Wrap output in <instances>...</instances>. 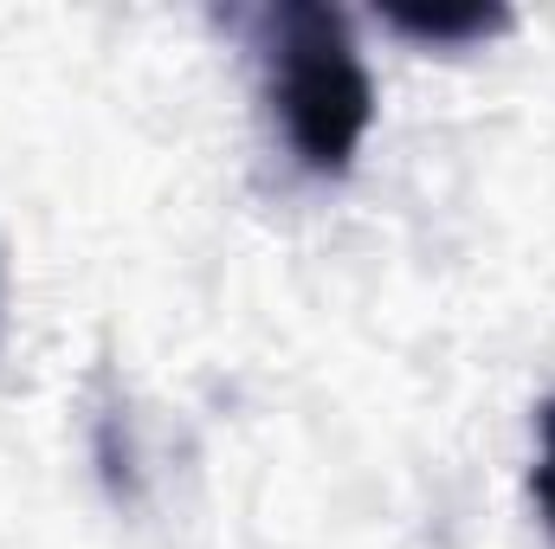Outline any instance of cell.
<instances>
[{"instance_id":"obj_2","label":"cell","mask_w":555,"mask_h":549,"mask_svg":"<svg viewBox=\"0 0 555 549\" xmlns=\"http://www.w3.org/2000/svg\"><path fill=\"white\" fill-rule=\"evenodd\" d=\"M388 26L420 46H478V39L504 33L511 13L485 7V0H439V7H388Z\"/></svg>"},{"instance_id":"obj_1","label":"cell","mask_w":555,"mask_h":549,"mask_svg":"<svg viewBox=\"0 0 555 549\" xmlns=\"http://www.w3.org/2000/svg\"><path fill=\"white\" fill-rule=\"evenodd\" d=\"M266 85L291 155L310 175H343L375 124V85L349 39V20L317 0L266 13Z\"/></svg>"},{"instance_id":"obj_3","label":"cell","mask_w":555,"mask_h":549,"mask_svg":"<svg viewBox=\"0 0 555 549\" xmlns=\"http://www.w3.org/2000/svg\"><path fill=\"white\" fill-rule=\"evenodd\" d=\"M537 433H543V452H537L530 491H537V505H543V518H550V531H555V401L543 408V420H537Z\"/></svg>"}]
</instances>
